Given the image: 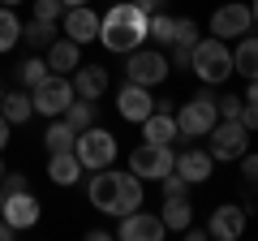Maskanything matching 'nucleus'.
I'll list each match as a JSON object with an SVG mask.
<instances>
[{
	"label": "nucleus",
	"mask_w": 258,
	"mask_h": 241,
	"mask_svg": "<svg viewBox=\"0 0 258 241\" xmlns=\"http://www.w3.org/2000/svg\"><path fill=\"white\" fill-rule=\"evenodd\" d=\"M116 112L125 120H134V125H142V120L155 112V99H151V86H138V82H125L116 91Z\"/></svg>",
	"instance_id": "10"
},
{
	"label": "nucleus",
	"mask_w": 258,
	"mask_h": 241,
	"mask_svg": "<svg viewBox=\"0 0 258 241\" xmlns=\"http://www.w3.org/2000/svg\"><path fill=\"white\" fill-rule=\"evenodd\" d=\"M142 138H147V142H176V138H181V125H176L172 112L155 108L147 120H142Z\"/></svg>",
	"instance_id": "17"
},
{
	"label": "nucleus",
	"mask_w": 258,
	"mask_h": 241,
	"mask_svg": "<svg viewBox=\"0 0 258 241\" xmlns=\"http://www.w3.org/2000/svg\"><path fill=\"white\" fill-rule=\"evenodd\" d=\"M0 207H5V190H0Z\"/></svg>",
	"instance_id": "48"
},
{
	"label": "nucleus",
	"mask_w": 258,
	"mask_h": 241,
	"mask_svg": "<svg viewBox=\"0 0 258 241\" xmlns=\"http://www.w3.org/2000/svg\"><path fill=\"white\" fill-rule=\"evenodd\" d=\"M9 237H18V228H13V224L0 215V241H9Z\"/></svg>",
	"instance_id": "41"
},
{
	"label": "nucleus",
	"mask_w": 258,
	"mask_h": 241,
	"mask_svg": "<svg viewBox=\"0 0 258 241\" xmlns=\"http://www.w3.org/2000/svg\"><path fill=\"white\" fill-rule=\"evenodd\" d=\"M74 151H78V159H82V168L95 172V168H108L112 159H116V138H112L108 130H99V125H91V130L78 134Z\"/></svg>",
	"instance_id": "7"
},
{
	"label": "nucleus",
	"mask_w": 258,
	"mask_h": 241,
	"mask_svg": "<svg viewBox=\"0 0 258 241\" xmlns=\"http://www.w3.org/2000/svg\"><path fill=\"white\" fill-rule=\"evenodd\" d=\"M64 9H74V5H91V0H60Z\"/></svg>",
	"instance_id": "43"
},
{
	"label": "nucleus",
	"mask_w": 258,
	"mask_h": 241,
	"mask_svg": "<svg viewBox=\"0 0 258 241\" xmlns=\"http://www.w3.org/2000/svg\"><path fill=\"white\" fill-rule=\"evenodd\" d=\"M0 112L9 116V125H26L30 112H35V99L22 95V91H9V95H5V103H0Z\"/></svg>",
	"instance_id": "24"
},
{
	"label": "nucleus",
	"mask_w": 258,
	"mask_h": 241,
	"mask_svg": "<svg viewBox=\"0 0 258 241\" xmlns=\"http://www.w3.org/2000/svg\"><path fill=\"white\" fill-rule=\"evenodd\" d=\"M78 47L82 43H74V39L64 35V39H52V43H47V69H52V74H69V69H78Z\"/></svg>",
	"instance_id": "19"
},
{
	"label": "nucleus",
	"mask_w": 258,
	"mask_h": 241,
	"mask_svg": "<svg viewBox=\"0 0 258 241\" xmlns=\"http://www.w3.org/2000/svg\"><path fill=\"white\" fill-rule=\"evenodd\" d=\"M9 130H13V125H9V116H5V112H0V151L9 147Z\"/></svg>",
	"instance_id": "39"
},
{
	"label": "nucleus",
	"mask_w": 258,
	"mask_h": 241,
	"mask_svg": "<svg viewBox=\"0 0 258 241\" xmlns=\"http://www.w3.org/2000/svg\"><path fill=\"white\" fill-rule=\"evenodd\" d=\"M159 220L168 224V232H185L194 224V207H189V198H164V215H159Z\"/></svg>",
	"instance_id": "21"
},
{
	"label": "nucleus",
	"mask_w": 258,
	"mask_h": 241,
	"mask_svg": "<svg viewBox=\"0 0 258 241\" xmlns=\"http://www.w3.org/2000/svg\"><path fill=\"white\" fill-rule=\"evenodd\" d=\"M220 120V108H215V95L211 91H198V99H189L181 112H176V125H181L185 138H207Z\"/></svg>",
	"instance_id": "4"
},
{
	"label": "nucleus",
	"mask_w": 258,
	"mask_h": 241,
	"mask_svg": "<svg viewBox=\"0 0 258 241\" xmlns=\"http://www.w3.org/2000/svg\"><path fill=\"white\" fill-rule=\"evenodd\" d=\"M172 43L194 47V43H198V22H194V18H176V39H172Z\"/></svg>",
	"instance_id": "30"
},
{
	"label": "nucleus",
	"mask_w": 258,
	"mask_h": 241,
	"mask_svg": "<svg viewBox=\"0 0 258 241\" xmlns=\"http://www.w3.org/2000/svg\"><path fill=\"white\" fill-rule=\"evenodd\" d=\"M35 18L56 22V18H60V0H35Z\"/></svg>",
	"instance_id": "33"
},
{
	"label": "nucleus",
	"mask_w": 258,
	"mask_h": 241,
	"mask_svg": "<svg viewBox=\"0 0 258 241\" xmlns=\"http://www.w3.org/2000/svg\"><path fill=\"white\" fill-rule=\"evenodd\" d=\"M134 5H138V9H142V13H147V18H151V13H159V9H164L168 0H134Z\"/></svg>",
	"instance_id": "38"
},
{
	"label": "nucleus",
	"mask_w": 258,
	"mask_h": 241,
	"mask_svg": "<svg viewBox=\"0 0 258 241\" xmlns=\"http://www.w3.org/2000/svg\"><path fill=\"white\" fill-rule=\"evenodd\" d=\"M215 108H220V120H237L241 108H245V99H237V95H224V99H215Z\"/></svg>",
	"instance_id": "31"
},
{
	"label": "nucleus",
	"mask_w": 258,
	"mask_h": 241,
	"mask_svg": "<svg viewBox=\"0 0 258 241\" xmlns=\"http://www.w3.org/2000/svg\"><path fill=\"white\" fill-rule=\"evenodd\" d=\"M189 69L198 74V82H207V86L232 78V52H228V43H224V39H203V43H194Z\"/></svg>",
	"instance_id": "3"
},
{
	"label": "nucleus",
	"mask_w": 258,
	"mask_h": 241,
	"mask_svg": "<svg viewBox=\"0 0 258 241\" xmlns=\"http://www.w3.org/2000/svg\"><path fill=\"white\" fill-rule=\"evenodd\" d=\"M211 168H215V155L211 151H198V147H189V151H181L176 155V164H172V172H181L189 186H203L207 176H211Z\"/></svg>",
	"instance_id": "15"
},
{
	"label": "nucleus",
	"mask_w": 258,
	"mask_h": 241,
	"mask_svg": "<svg viewBox=\"0 0 258 241\" xmlns=\"http://www.w3.org/2000/svg\"><path fill=\"white\" fill-rule=\"evenodd\" d=\"M0 215L13 224L18 232L35 228L39 224V198L30 194V190H18V194H5V207H0Z\"/></svg>",
	"instance_id": "13"
},
{
	"label": "nucleus",
	"mask_w": 258,
	"mask_h": 241,
	"mask_svg": "<svg viewBox=\"0 0 258 241\" xmlns=\"http://www.w3.org/2000/svg\"><path fill=\"white\" fill-rule=\"evenodd\" d=\"M237 120H241V125H245V130H258V108H254V103H245Z\"/></svg>",
	"instance_id": "36"
},
{
	"label": "nucleus",
	"mask_w": 258,
	"mask_h": 241,
	"mask_svg": "<svg viewBox=\"0 0 258 241\" xmlns=\"http://www.w3.org/2000/svg\"><path fill=\"white\" fill-rule=\"evenodd\" d=\"M249 22H254V9L249 5H220L211 18V35L215 39H241L249 30Z\"/></svg>",
	"instance_id": "12"
},
{
	"label": "nucleus",
	"mask_w": 258,
	"mask_h": 241,
	"mask_svg": "<svg viewBox=\"0 0 258 241\" xmlns=\"http://www.w3.org/2000/svg\"><path fill=\"white\" fill-rule=\"evenodd\" d=\"M232 69H237L241 78H249V82H258V39H245V35H241L237 52H232Z\"/></svg>",
	"instance_id": "22"
},
{
	"label": "nucleus",
	"mask_w": 258,
	"mask_h": 241,
	"mask_svg": "<svg viewBox=\"0 0 258 241\" xmlns=\"http://www.w3.org/2000/svg\"><path fill=\"white\" fill-rule=\"evenodd\" d=\"M74 91L82 95V99H99L103 91H108V69L103 65H86L74 74Z\"/></svg>",
	"instance_id": "20"
},
{
	"label": "nucleus",
	"mask_w": 258,
	"mask_h": 241,
	"mask_svg": "<svg viewBox=\"0 0 258 241\" xmlns=\"http://www.w3.org/2000/svg\"><path fill=\"white\" fill-rule=\"evenodd\" d=\"M35 112H43V116H64V108L78 99V91H74V82L69 78H60V74H47L43 82L35 86Z\"/></svg>",
	"instance_id": "9"
},
{
	"label": "nucleus",
	"mask_w": 258,
	"mask_h": 241,
	"mask_svg": "<svg viewBox=\"0 0 258 241\" xmlns=\"http://www.w3.org/2000/svg\"><path fill=\"white\" fill-rule=\"evenodd\" d=\"M74 142H78L74 125H69L64 116H52V125H47V134H43V147H47V155H52V151H74Z\"/></svg>",
	"instance_id": "23"
},
{
	"label": "nucleus",
	"mask_w": 258,
	"mask_h": 241,
	"mask_svg": "<svg viewBox=\"0 0 258 241\" xmlns=\"http://www.w3.org/2000/svg\"><path fill=\"white\" fill-rule=\"evenodd\" d=\"M5 95H9V91H5V86H0V103H5Z\"/></svg>",
	"instance_id": "46"
},
{
	"label": "nucleus",
	"mask_w": 258,
	"mask_h": 241,
	"mask_svg": "<svg viewBox=\"0 0 258 241\" xmlns=\"http://www.w3.org/2000/svg\"><path fill=\"white\" fill-rule=\"evenodd\" d=\"M18 39H22V22H18V13L5 5V9H0V52H13Z\"/></svg>",
	"instance_id": "27"
},
{
	"label": "nucleus",
	"mask_w": 258,
	"mask_h": 241,
	"mask_svg": "<svg viewBox=\"0 0 258 241\" xmlns=\"http://www.w3.org/2000/svg\"><path fill=\"white\" fill-rule=\"evenodd\" d=\"M82 159H78V151H52V159H47V176H52L56 186H74L78 176H82Z\"/></svg>",
	"instance_id": "18"
},
{
	"label": "nucleus",
	"mask_w": 258,
	"mask_h": 241,
	"mask_svg": "<svg viewBox=\"0 0 258 241\" xmlns=\"http://www.w3.org/2000/svg\"><path fill=\"white\" fill-rule=\"evenodd\" d=\"M249 9H254V22H258V0H249Z\"/></svg>",
	"instance_id": "44"
},
{
	"label": "nucleus",
	"mask_w": 258,
	"mask_h": 241,
	"mask_svg": "<svg viewBox=\"0 0 258 241\" xmlns=\"http://www.w3.org/2000/svg\"><path fill=\"white\" fill-rule=\"evenodd\" d=\"M64 120L74 125V134L91 130V125H95V99H82V95H78V99L64 108Z\"/></svg>",
	"instance_id": "25"
},
{
	"label": "nucleus",
	"mask_w": 258,
	"mask_h": 241,
	"mask_svg": "<svg viewBox=\"0 0 258 241\" xmlns=\"http://www.w3.org/2000/svg\"><path fill=\"white\" fill-rule=\"evenodd\" d=\"M241 232H245V211H241L237 203L215 207V211H211V237H220V241H237Z\"/></svg>",
	"instance_id": "16"
},
{
	"label": "nucleus",
	"mask_w": 258,
	"mask_h": 241,
	"mask_svg": "<svg viewBox=\"0 0 258 241\" xmlns=\"http://www.w3.org/2000/svg\"><path fill=\"white\" fill-rule=\"evenodd\" d=\"M164 232H168V224L159 220V215H151V211H129V215H120L116 237H120V241H159Z\"/></svg>",
	"instance_id": "11"
},
{
	"label": "nucleus",
	"mask_w": 258,
	"mask_h": 241,
	"mask_svg": "<svg viewBox=\"0 0 258 241\" xmlns=\"http://www.w3.org/2000/svg\"><path fill=\"white\" fill-rule=\"evenodd\" d=\"M237 164H241V176H245V181H258V155H249V151H245Z\"/></svg>",
	"instance_id": "34"
},
{
	"label": "nucleus",
	"mask_w": 258,
	"mask_h": 241,
	"mask_svg": "<svg viewBox=\"0 0 258 241\" xmlns=\"http://www.w3.org/2000/svg\"><path fill=\"white\" fill-rule=\"evenodd\" d=\"M245 103H254V108H258V82H249V91H245Z\"/></svg>",
	"instance_id": "42"
},
{
	"label": "nucleus",
	"mask_w": 258,
	"mask_h": 241,
	"mask_svg": "<svg viewBox=\"0 0 258 241\" xmlns=\"http://www.w3.org/2000/svg\"><path fill=\"white\" fill-rule=\"evenodd\" d=\"M47 74H52V69H47V61H39V56H35V61H22V69H18L22 86H30V91H35V86L43 82Z\"/></svg>",
	"instance_id": "29"
},
{
	"label": "nucleus",
	"mask_w": 258,
	"mask_h": 241,
	"mask_svg": "<svg viewBox=\"0 0 258 241\" xmlns=\"http://www.w3.org/2000/svg\"><path fill=\"white\" fill-rule=\"evenodd\" d=\"M207 237H211V228H194V224L185 228V241H207Z\"/></svg>",
	"instance_id": "40"
},
{
	"label": "nucleus",
	"mask_w": 258,
	"mask_h": 241,
	"mask_svg": "<svg viewBox=\"0 0 258 241\" xmlns=\"http://www.w3.org/2000/svg\"><path fill=\"white\" fill-rule=\"evenodd\" d=\"M147 39V13L129 0V5H112L108 13H103L99 22V43L108 47V52H134V47Z\"/></svg>",
	"instance_id": "2"
},
{
	"label": "nucleus",
	"mask_w": 258,
	"mask_h": 241,
	"mask_svg": "<svg viewBox=\"0 0 258 241\" xmlns=\"http://www.w3.org/2000/svg\"><path fill=\"white\" fill-rule=\"evenodd\" d=\"M172 164H176V155H172L168 142H147L142 138V147L129 155V168H134L142 181H164V176L172 172Z\"/></svg>",
	"instance_id": "6"
},
{
	"label": "nucleus",
	"mask_w": 258,
	"mask_h": 241,
	"mask_svg": "<svg viewBox=\"0 0 258 241\" xmlns=\"http://www.w3.org/2000/svg\"><path fill=\"white\" fill-rule=\"evenodd\" d=\"M211 138V155L215 159H224V164H232V159H241L249 151V130L241 125V120H215V130L207 134Z\"/></svg>",
	"instance_id": "8"
},
{
	"label": "nucleus",
	"mask_w": 258,
	"mask_h": 241,
	"mask_svg": "<svg viewBox=\"0 0 258 241\" xmlns=\"http://www.w3.org/2000/svg\"><path fill=\"white\" fill-rule=\"evenodd\" d=\"M0 176H5V159H0Z\"/></svg>",
	"instance_id": "47"
},
{
	"label": "nucleus",
	"mask_w": 258,
	"mask_h": 241,
	"mask_svg": "<svg viewBox=\"0 0 258 241\" xmlns=\"http://www.w3.org/2000/svg\"><path fill=\"white\" fill-rule=\"evenodd\" d=\"M189 56H194V47H181V43H172V56H168V61H172L176 69H189Z\"/></svg>",
	"instance_id": "35"
},
{
	"label": "nucleus",
	"mask_w": 258,
	"mask_h": 241,
	"mask_svg": "<svg viewBox=\"0 0 258 241\" xmlns=\"http://www.w3.org/2000/svg\"><path fill=\"white\" fill-rule=\"evenodd\" d=\"M168 69H172V61H168L164 52H147V47L125 52V78L138 82V86H159L168 78Z\"/></svg>",
	"instance_id": "5"
},
{
	"label": "nucleus",
	"mask_w": 258,
	"mask_h": 241,
	"mask_svg": "<svg viewBox=\"0 0 258 241\" xmlns=\"http://www.w3.org/2000/svg\"><path fill=\"white\" fill-rule=\"evenodd\" d=\"M0 5H22V0H0Z\"/></svg>",
	"instance_id": "45"
},
{
	"label": "nucleus",
	"mask_w": 258,
	"mask_h": 241,
	"mask_svg": "<svg viewBox=\"0 0 258 241\" xmlns=\"http://www.w3.org/2000/svg\"><path fill=\"white\" fill-rule=\"evenodd\" d=\"M185 190H189V181H185L181 172H168L164 176V198H181Z\"/></svg>",
	"instance_id": "32"
},
{
	"label": "nucleus",
	"mask_w": 258,
	"mask_h": 241,
	"mask_svg": "<svg viewBox=\"0 0 258 241\" xmlns=\"http://www.w3.org/2000/svg\"><path fill=\"white\" fill-rule=\"evenodd\" d=\"M86 198H91L95 211L103 215H129L142 207V176L129 168V172H112V168H95V176L86 181Z\"/></svg>",
	"instance_id": "1"
},
{
	"label": "nucleus",
	"mask_w": 258,
	"mask_h": 241,
	"mask_svg": "<svg viewBox=\"0 0 258 241\" xmlns=\"http://www.w3.org/2000/svg\"><path fill=\"white\" fill-rule=\"evenodd\" d=\"M18 190H26V176H18V172H5V194H18Z\"/></svg>",
	"instance_id": "37"
},
{
	"label": "nucleus",
	"mask_w": 258,
	"mask_h": 241,
	"mask_svg": "<svg viewBox=\"0 0 258 241\" xmlns=\"http://www.w3.org/2000/svg\"><path fill=\"white\" fill-rule=\"evenodd\" d=\"M52 39H56V22H43V18H35V22L26 26V43H30V47H47Z\"/></svg>",
	"instance_id": "28"
},
{
	"label": "nucleus",
	"mask_w": 258,
	"mask_h": 241,
	"mask_svg": "<svg viewBox=\"0 0 258 241\" xmlns=\"http://www.w3.org/2000/svg\"><path fill=\"white\" fill-rule=\"evenodd\" d=\"M99 13L91 9V5H74V9L64 13V35L74 39V43H95L99 39Z\"/></svg>",
	"instance_id": "14"
},
{
	"label": "nucleus",
	"mask_w": 258,
	"mask_h": 241,
	"mask_svg": "<svg viewBox=\"0 0 258 241\" xmlns=\"http://www.w3.org/2000/svg\"><path fill=\"white\" fill-rule=\"evenodd\" d=\"M147 39H159V43L172 47V39H176V18H168L164 9L151 13V18H147Z\"/></svg>",
	"instance_id": "26"
}]
</instances>
